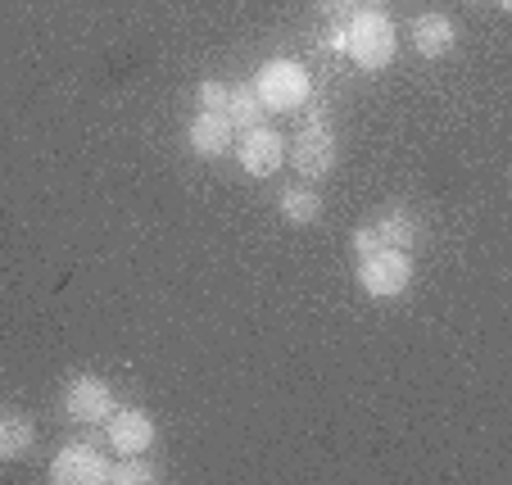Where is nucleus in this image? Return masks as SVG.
Segmentation results:
<instances>
[{"mask_svg":"<svg viewBox=\"0 0 512 485\" xmlns=\"http://www.w3.org/2000/svg\"><path fill=\"white\" fill-rule=\"evenodd\" d=\"M372 232H377L381 245H390V250H417V241H422V223H417V214H408V209H381L377 218H372Z\"/></svg>","mask_w":512,"mask_h":485,"instance_id":"nucleus-12","label":"nucleus"},{"mask_svg":"<svg viewBox=\"0 0 512 485\" xmlns=\"http://www.w3.org/2000/svg\"><path fill=\"white\" fill-rule=\"evenodd\" d=\"M236 164L250 177H272L281 164H286V136L272 132L268 123L250 127V132H236Z\"/></svg>","mask_w":512,"mask_h":485,"instance_id":"nucleus-6","label":"nucleus"},{"mask_svg":"<svg viewBox=\"0 0 512 485\" xmlns=\"http://www.w3.org/2000/svg\"><path fill=\"white\" fill-rule=\"evenodd\" d=\"M254 91H259L268 114H295V109L309 105L313 82L295 59H263L259 73H254Z\"/></svg>","mask_w":512,"mask_h":485,"instance_id":"nucleus-2","label":"nucleus"},{"mask_svg":"<svg viewBox=\"0 0 512 485\" xmlns=\"http://www.w3.org/2000/svg\"><path fill=\"white\" fill-rule=\"evenodd\" d=\"M223 114H227V123H232L236 132H250V127H263L268 109H263V100H259V91H254V82H236V87H227Z\"/></svg>","mask_w":512,"mask_h":485,"instance_id":"nucleus-14","label":"nucleus"},{"mask_svg":"<svg viewBox=\"0 0 512 485\" xmlns=\"http://www.w3.org/2000/svg\"><path fill=\"white\" fill-rule=\"evenodd\" d=\"M46 476L55 485H109V458L96 445H64Z\"/></svg>","mask_w":512,"mask_h":485,"instance_id":"nucleus-7","label":"nucleus"},{"mask_svg":"<svg viewBox=\"0 0 512 485\" xmlns=\"http://www.w3.org/2000/svg\"><path fill=\"white\" fill-rule=\"evenodd\" d=\"M155 481H159V467L145 454H118L109 463V485H155Z\"/></svg>","mask_w":512,"mask_h":485,"instance_id":"nucleus-15","label":"nucleus"},{"mask_svg":"<svg viewBox=\"0 0 512 485\" xmlns=\"http://www.w3.org/2000/svg\"><path fill=\"white\" fill-rule=\"evenodd\" d=\"M349 245H354V254H368V250H377V232H372V223H358L354 232H349Z\"/></svg>","mask_w":512,"mask_h":485,"instance_id":"nucleus-18","label":"nucleus"},{"mask_svg":"<svg viewBox=\"0 0 512 485\" xmlns=\"http://www.w3.org/2000/svg\"><path fill=\"white\" fill-rule=\"evenodd\" d=\"M354 277L372 300H395V295H404L413 286V254L377 245L368 254H354Z\"/></svg>","mask_w":512,"mask_h":485,"instance_id":"nucleus-4","label":"nucleus"},{"mask_svg":"<svg viewBox=\"0 0 512 485\" xmlns=\"http://www.w3.org/2000/svg\"><path fill=\"white\" fill-rule=\"evenodd\" d=\"M494 5H499V10H503V14H508V10H512V0H494Z\"/></svg>","mask_w":512,"mask_h":485,"instance_id":"nucleus-21","label":"nucleus"},{"mask_svg":"<svg viewBox=\"0 0 512 485\" xmlns=\"http://www.w3.org/2000/svg\"><path fill=\"white\" fill-rule=\"evenodd\" d=\"M358 5H363V10H386L390 0H358Z\"/></svg>","mask_w":512,"mask_h":485,"instance_id":"nucleus-20","label":"nucleus"},{"mask_svg":"<svg viewBox=\"0 0 512 485\" xmlns=\"http://www.w3.org/2000/svg\"><path fill=\"white\" fill-rule=\"evenodd\" d=\"M358 10H363L358 0H322V14H327V19H340V23H349Z\"/></svg>","mask_w":512,"mask_h":485,"instance_id":"nucleus-17","label":"nucleus"},{"mask_svg":"<svg viewBox=\"0 0 512 485\" xmlns=\"http://www.w3.org/2000/svg\"><path fill=\"white\" fill-rule=\"evenodd\" d=\"M286 159L295 164V173H300L304 182H322V177L336 173V164H340V146H336V132H331V127L322 123L318 109H309L304 127L295 132V146L286 141Z\"/></svg>","mask_w":512,"mask_h":485,"instance_id":"nucleus-3","label":"nucleus"},{"mask_svg":"<svg viewBox=\"0 0 512 485\" xmlns=\"http://www.w3.org/2000/svg\"><path fill=\"white\" fill-rule=\"evenodd\" d=\"M195 100H200V109H213V114H223L227 105V87L218 78H204L200 87H195Z\"/></svg>","mask_w":512,"mask_h":485,"instance_id":"nucleus-16","label":"nucleus"},{"mask_svg":"<svg viewBox=\"0 0 512 485\" xmlns=\"http://www.w3.org/2000/svg\"><path fill=\"white\" fill-rule=\"evenodd\" d=\"M277 209L286 223L295 227H313L322 218V209H327V200H322L318 186H286V191L277 195Z\"/></svg>","mask_w":512,"mask_h":485,"instance_id":"nucleus-13","label":"nucleus"},{"mask_svg":"<svg viewBox=\"0 0 512 485\" xmlns=\"http://www.w3.org/2000/svg\"><path fill=\"white\" fill-rule=\"evenodd\" d=\"M345 55L354 59L363 73H381L395 64L399 55V28L390 23L386 10H358L345 23Z\"/></svg>","mask_w":512,"mask_h":485,"instance_id":"nucleus-1","label":"nucleus"},{"mask_svg":"<svg viewBox=\"0 0 512 485\" xmlns=\"http://www.w3.org/2000/svg\"><path fill=\"white\" fill-rule=\"evenodd\" d=\"M408 41H413V50L422 59H445L449 50H454L458 32H454V19L440 10H426L413 19V28H408Z\"/></svg>","mask_w":512,"mask_h":485,"instance_id":"nucleus-10","label":"nucleus"},{"mask_svg":"<svg viewBox=\"0 0 512 485\" xmlns=\"http://www.w3.org/2000/svg\"><path fill=\"white\" fill-rule=\"evenodd\" d=\"M105 436L114 445V454H150L159 427L145 408H114L105 418Z\"/></svg>","mask_w":512,"mask_h":485,"instance_id":"nucleus-8","label":"nucleus"},{"mask_svg":"<svg viewBox=\"0 0 512 485\" xmlns=\"http://www.w3.org/2000/svg\"><path fill=\"white\" fill-rule=\"evenodd\" d=\"M327 50H345V23H336V28L327 32Z\"/></svg>","mask_w":512,"mask_h":485,"instance_id":"nucleus-19","label":"nucleus"},{"mask_svg":"<svg viewBox=\"0 0 512 485\" xmlns=\"http://www.w3.org/2000/svg\"><path fill=\"white\" fill-rule=\"evenodd\" d=\"M64 413L82 427L91 422H105L114 413V386H109L100 372H78V377H68L64 386Z\"/></svg>","mask_w":512,"mask_h":485,"instance_id":"nucleus-5","label":"nucleus"},{"mask_svg":"<svg viewBox=\"0 0 512 485\" xmlns=\"http://www.w3.org/2000/svg\"><path fill=\"white\" fill-rule=\"evenodd\" d=\"M186 146H191L200 159H223L227 150L236 146V127L227 123V114L200 109V114L186 123Z\"/></svg>","mask_w":512,"mask_h":485,"instance_id":"nucleus-9","label":"nucleus"},{"mask_svg":"<svg viewBox=\"0 0 512 485\" xmlns=\"http://www.w3.org/2000/svg\"><path fill=\"white\" fill-rule=\"evenodd\" d=\"M37 445V422L19 408H0V463H19Z\"/></svg>","mask_w":512,"mask_h":485,"instance_id":"nucleus-11","label":"nucleus"}]
</instances>
